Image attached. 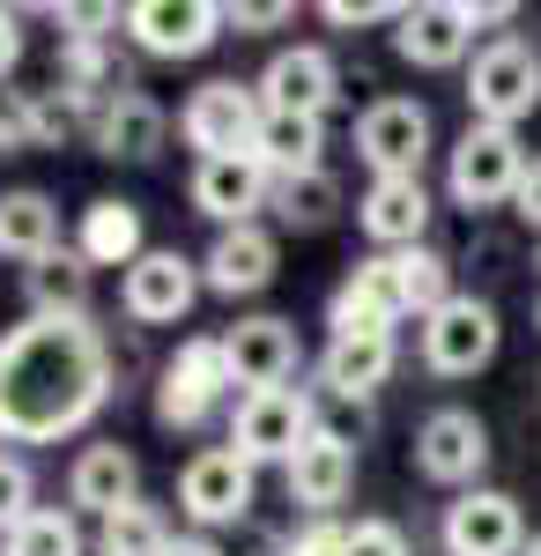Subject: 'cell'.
<instances>
[{
    "label": "cell",
    "instance_id": "6da1fadb",
    "mask_svg": "<svg viewBox=\"0 0 541 556\" xmlns=\"http://www.w3.org/2000/svg\"><path fill=\"white\" fill-rule=\"evenodd\" d=\"M112 401V342L89 312H30L0 334V445H52Z\"/></svg>",
    "mask_w": 541,
    "mask_h": 556
},
{
    "label": "cell",
    "instance_id": "7a4b0ae2",
    "mask_svg": "<svg viewBox=\"0 0 541 556\" xmlns=\"http://www.w3.org/2000/svg\"><path fill=\"white\" fill-rule=\"evenodd\" d=\"M541 104V52L527 38H490L475 60H467V119L475 127H519Z\"/></svg>",
    "mask_w": 541,
    "mask_h": 556
},
{
    "label": "cell",
    "instance_id": "3957f363",
    "mask_svg": "<svg viewBox=\"0 0 541 556\" xmlns=\"http://www.w3.org/2000/svg\"><path fill=\"white\" fill-rule=\"evenodd\" d=\"M519 178H527V149H519V134L504 127H475L453 141V156H445V193H453V208L482 215V208H512L519 201Z\"/></svg>",
    "mask_w": 541,
    "mask_h": 556
},
{
    "label": "cell",
    "instance_id": "277c9868",
    "mask_svg": "<svg viewBox=\"0 0 541 556\" xmlns=\"http://www.w3.org/2000/svg\"><path fill=\"white\" fill-rule=\"evenodd\" d=\"M312 438H319V408H312V393H297V386L246 393L238 416H230V453L252 460V468H290Z\"/></svg>",
    "mask_w": 541,
    "mask_h": 556
},
{
    "label": "cell",
    "instance_id": "5b68a950",
    "mask_svg": "<svg viewBox=\"0 0 541 556\" xmlns=\"http://www.w3.org/2000/svg\"><path fill=\"white\" fill-rule=\"evenodd\" d=\"M408 319V290H401V253L356 260V275L334 290L327 304V342H393V327Z\"/></svg>",
    "mask_w": 541,
    "mask_h": 556
},
{
    "label": "cell",
    "instance_id": "8992f818",
    "mask_svg": "<svg viewBox=\"0 0 541 556\" xmlns=\"http://www.w3.org/2000/svg\"><path fill=\"white\" fill-rule=\"evenodd\" d=\"M260 119H267L260 89L238 83V75H215V83H201L186 97L178 134H186V149H201V164H209V156H246L252 141H260Z\"/></svg>",
    "mask_w": 541,
    "mask_h": 556
},
{
    "label": "cell",
    "instance_id": "52a82bcc",
    "mask_svg": "<svg viewBox=\"0 0 541 556\" xmlns=\"http://www.w3.org/2000/svg\"><path fill=\"white\" fill-rule=\"evenodd\" d=\"M356 156L372 164V178H423L430 156V104L423 97H378L356 112Z\"/></svg>",
    "mask_w": 541,
    "mask_h": 556
},
{
    "label": "cell",
    "instance_id": "ba28073f",
    "mask_svg": "<svg viewBox=\"0 0 541 556\" xmlns=\"http://www.w3.org/2000/svg\"><path fill=\"white\" fill-rule=\"evenodd\" d=\"M504 327H498V304L490 298H453L423 319V364L438 379H475L490 356H498Z\"/></svg>",
    "mask_w": 541,
    "mask_h": 556
},
{
    "label": "cell",
    "instance_id": "9c48e42d",
    "mask_svg": "<svg viewBox=\"0 0 541 556\" xmlns=\"http://www.w3.org/2000/svg\"><path fill=\"white\" fill-rule=\"evenodd\" d=\"M193 298H201V260L171 253V245H149L119 275V304L134 327H178L193 312Z\"/></svg>",
    "mask_w": 541,
    "mask_h": 556
},
{
    "label": "cell",
    "instance_id": "30bf717a",
    "mask_svg": "<svg viewBox=\"0 0 541 556\" xmlns=\"http://www.w3.org/2000/svg\"><path fill=\"white\" fill-rule=\"evenodd\" d=\"M223 8L215 0H134L126 8V38L141 45L149 60H201L223 38Z\"/></svg>",
    "mask_w": 541,
    "mask_h": 556
},
{
    "label": "cell",
    "instance_id": "8fae6325",
    "mask_svg": "<svg viewBox=\"0 0 541 556\" xmlns=\"http://www.w3.org/2000/svg\"><path fill=\"white\" fill-rule=\"evenodd\" d=\"M490 468V424L475 408H438L416 430V475L445 490H475V475Z\"/></svg>",
    "mask_w": 541,
    "mask_h": 556
},
{
    "label": "cell",
    "instance_id": "7c38bea8",
    "mask_svg": "<svg viewBox=\"0 0 541 556\" xmlns=\"http://www.w3.org/2000/svg\"><path fill=\"white\" fill-rule=\"evenodd\" d=\"M445 556H527V519L504 490H460L445 505Z\"/></svg>",
    "mask_w": 541,
    "mask_h": 556
},
{
    "label": "cell",
    "instance_id": "4fadbf2b",
    "mask_svg": "<svg viewBox=\"0 0 541 556\" xmlns=\"http://www.w3.org/2000/svg\"><path fill=\"white\" fill-rule=\"evenodd\" d=\"M178 513L193 527H238L252 513V460H238L230 445L193 453L186 475H178Z\"/></svg>",
    "mask_w": 541,
    "mask_h": 556
},
{
    "label": "cell",
    "instance_id": "5bb4252c",
    "mask_svg": "<svg viewBox=\"0 0 541 556\" xmlns=\"http://www.w3.org/2000/svg\"><path fill=\"white\" fill-rule=\"evenodd\" d=\"M193 208L209 215L215 230H238V223H252V215L275 201V172L260 164V156H209V164H193Z\"/></svg>",
    "mask_w": 541,
    "mask_h": 556
},
{
    "label": "cell",
    "instance_id": "9a60e30c",
    "mask_svg": "<svg viewBox=\"0 0 541 556\" xmlns=\"http://www.w3.org/2000/svg\"><path fill=\"white\" fill-rule=\"evenodd\" d=\"M475 8L467 0H416L401 23H393V52L408 67H460L475 52Z\"/></svg>",
    "mask_w": 541,
    "mask_h": 556
},
{
    "label": "cell",
    "instance_id": "2e32d148",
    "mask_svg": "<svg viewBox=\"0 0 541 556\" xmlns=\"http://www.w3.org/2000/svg\"><path fill=\"white\" fill-rule=\"evenodd\" d=\"M223 356H230V386H246V393H275V386L297 379V327H290V319H275V312L238 319V327L223 334Z\"/></svg>",
    "mask_w": 541,
    "mask_h": 556
},
{
    "label": "cell",
    "instance_id": "e0dca14e",
    "mask_svg": "<svg viewBox=\"0 0 541 556\" xmlns=\"http://www.w3.org/2000/svg\"><path fill=\"white\" fill-rule=\"evenodd\" d=\"M430 215L438 208H430V186L423 178H372L364 201H356V223H364V238H372L378 253H416Z\"/></svg>",
    "mask_w": 541,
    "mask_h": 556
},
{
    "label": "cell",
    "instance_id": "ac0fdd59",
    "mask_svg": "<svg viewBox=\"0 0 541 556\" xmlns=\"http://www.w3.org/2000/svg\"><path fill=\"white\" fill-rule=\"evenodd\" d=\"M275 260H282V245H275V230H260V223L215 230L209 260H201V290H215V298H260V290L275 282Z\"/></svg>",
    "mask_w": 541,
    "mask_h": 556
},
{
    "label": "cell",
    "instance_id": "d6986e66",
    "mask_svg": "<svg viewBox=\"0 0 541 556\" xmlns=\"http://www.w3.org/2000/svg\"><path fill=\"white\" fill-rule=\"evenodd\" d=\"M260 104L267 112H304V119H319L334 104V89H341V75H334V60L319 52V45H290V52H275L267 60V75H260Z\"/></svg>",
    "mask_w": 541,
    "mask_h": 556
},
{
    "label": "cell",
    "instance_id": "ffe728a7",
    "mask_svg": "<svg viewBox=\"0 0 541 556\" xmlns=\"http://www.w3.org/2000/svg\"><path fill=\"white\" fill-rule=\"evenodd\" d=\"M282 475H290V497H297V505H304L312 519H327L334 505L349 497V482H356V445H349L341 430H319V438H312Z\"/></svg>",
    "mask_w": 541,
    "mask_h": 556
},
{
    "label": "cell",
    "instance_id": "44dd1931",
    "mask_svg": "<svg viewBox=\"0 0 541 556\" xmlns=\"http://www.w3.org/2000/svg\"><path fill=\"white\" fill-rule=\"evenodd\" d=\"M164 104L156 97H141V89H119L97 119H89V141L104 149V156H119V164H149L156 149H164Z\"/></svg>",
    "mask_w": 541,
    "mask_h": 556
},
{
    "label": "cell",
    "instance_id": "7402d4cb",
    "mask_svg": "<svg viewBox=\"0 0 541 556\" xmlns=\"http://www.w3.org/2000/svg\"><path fill=\"white\" fill-rule=\"evenodd\" d=\"M67 497H75L83 513L112 519L119 505L141 497V460H134L126 445H83V453H75V468H67Z\"/></svg>",
    "mask_w": 541,
    "mask_h": 556
},
{
    "label": "cell",
    "instance_id": "603a6c76",
    "mask_svg": "<svg viewBox=\"0 0 541 556\" xmlns=\"http://www.w3.org/2000/svg\"><path fill=\"white\" fill-rule=\"evenodd\" d=\"M0 253L38 267L45 253H60V201L38 193V186H15L0 193Z\"/></svg>",
    "mask_w": 541,
    "mask_h": 556
},
{
    "label": "cell",
    "instance_id": "cb8c5ba5",
    "mask_svg": "<svg viewBox=\"0 0 541 556\" xmlns=\"http://www.w3.org/2000/svg\"><path fill=\"white\" fill-rule=\"evenodd\" d=\"M75 253L89 260V267H134V260L149 253L141 245V208L134 201H89L83 208V230H75Z\"/></svg>",
    "mask_w": 541,
    "mask_h": 556
},
{
    "label": "cell",
    "instance_id": "d4e9b609",
    "mask_svg": "<svg viewBox=\"0 0 541 556\" xmlns=\"http://www.w3.org/2000/svg\"><path fill=\"white\" fill-rule=\"evenodd\" d=\"M319 149H327V127H319V119H304V112H267V119H260V141H252V156H260L275 178L327 172V164H319Z\"/></svg>",
    "mask_w": 541,
    "mask_h": 556
},
{
    "label": "cell",
    "instance_id": "484cf974",
    "mask_svg": "<svg viewBox=\"0 0 541 556\" xmlns=\"http://www.w3.org/2000/svg\"><path fill=\"white\" fill-rule=\"evenodd\" d=\"M393 364H401L393 342H327V356H319V386H327L334 401H372L378 386L393 379Z\"/></svg>",
    "mask_w": 541,
    "mask_h": 556
},
{
    "label": "cell",
    "instance_id": "4316f807",
    "mask_svg": "<svg viewBox=\"0 0 541 556\" xmlns=\"http://www.w3.org/2000/svg\"><path fill=\"white\" fill-rule=\"evenodd\" d=\"M23 298H30V312H52V319L89 312V260L75 253V245L45 253L38 267H23Z\"/></svg>",
    "mask_w": 541,
    "mask_h": 556
},
{
    "label": "cell",
    "instance_id": "83f0119b",
    "mask_svg": "<svg viewBox=\"0 0 541 556\" xmlns=\"http://www.w3.org/2000/svg\"><path fill=\"white\" fill-rule=\"evenodd\" d=\"M267 208L282 215L290 230H327L341 215V178L334 172H304V178H275V201Z\"/></svg>",
    "mask_w": 541,
    "mask_h": 556
},
{
    "label": "cell",
    "instance_id": "f1b7e54d",
    "mask_svg": "<svg viewBox=\"0 0 541 556\" xmlns=\"http://www.w3.org/2000/svg\"><path fill=\"white\" fill-rule=\"evenodd\" d=\"M171 542H178V534L164 527V513L134 497V505H119V513L104 519V534H97V556H164Z\"/></svg>",
    "mask_w": 541,
    "mask_h": 556
},
{
    "label": "cell",
    "instance_id": "f546056e",
    "mask_svg": "<svg viewBox=\"0 0 541 556\" xmlns=\"http://www.w3.org/2000/svg\"><path fill=\"white\" fill-rule=\"evenodd\" d=\"M0 556H83V527H75V513H60V505H38L23 527L0 534Z\"/></svg>",
    "mask_w": 541,
    "mask_h": 556
},
{
    "label": "cell",
    "instance_id": "4dcf8cb0",
    "mask_svg": "<svg viewBox=\"0 0 541 556\" xmlns=\"http://www.w3.org/2000/svg\"><path fill=\"white\" fill-rule=\"evenodd\" d=\"M401 290H408V319H430L438 304H453V260L416 245V253H401Z\"/></svg>",
    "mask_w": 541,
    "mask_h": 556
},
{
    "label": "cell",
    "instance_id": "1f68e13d",
    "mask_svg": "<svg viewBox=\"0 0 541 556\" xmlns=\"http://www.w3.org/2000/svg\"><path fill=\"white\" fill-rule=\"evenodd\" d=\"M164 379H178V386H193V393H209V401H223V393H230L223 334H193V342H178V356L164 364Z\"/></svg>",
    "mask_w": 541,
    "mask_h": 556
},
{
    "label": "cell",
    "instance_id": "d6a6232c",
    "mask_svg": "<svg viewBox=\"0 0 541 556\" xmlns=\"http://www.w3.org/2000/svg\"><path fill=\"white\" fill-rule=\"evenodd\" d=\"M23 149H38V97L0 89V156H23Z\"/></svg>",
    "mask_w": 541,
    "mask_h": 556
},
{
    "label": "cell",
    "instance_id": "836d02e7",
    "mask_svg": "<svg viewBox=\"0 0 541 556\" xmlns=\"http://www.w3.org/2000/svg\"><path fill=\"white\" fill-rule=\"evenodd\" d=\"M209 393H193V386H178V379H156V424L164 430H201L209 424Z\"/></svg>",
    "mask_w": 541,
    "mask_h": 556
},
{
    "label": "cell",
    "instance_id": "e575fe53",
    "mask_svg": "<svg viewBox=\"0 0 541 556\" xmlns=\"http://www.w3.org/2000/svg\"><path fill=\"white\" fill-rule=\"evenodd\" d=\"M30 513H38V505H30V468H23L15 453H0V534L23 527Z\"/></svg>",
    "mask_w": 541,
    "mask_h": 556
},
{
    "label": "cell",
    "instance_id": "d590c367",
    "mask_svg": "<svg viewBox=\"0 0 541 556\" xmlns=\"http://www.w3.org/2000/svg\"><path fill=\"white\" fill-rule=\"evenodd\" d=\"M52 23L67 30V45H104V30H119V8H52Z\"/></svg>",
    "mask_w": 541,
    "mask_h": 556
},
{
    "label": "cell",
    "instance_id": "8d00e7d4",
    "mask_svg": "<svg viewBox=\"0 0 541 556\" xmlns=\"http://www.w3.org/2000/svg\"><path fill=\"white\" fill-rule=\"evenodd\" d=\"M349 556H408V534L393 519H356L349 527Z\"/></svg>",
    "mask_w": 541,
    "mask_h": 556
},
{
    "label": "cell",
    "instance_id": "74e56055",
    "mask_svg": "<svg viewBox=\"0 0 541 556\" xmlns=\"http://www.w3.org/2000/svg\"><path fill=\"white\" fill-rule=\"evenodd\" d=\"M282 556H349V527H341V519H312L304 534H290Z\"/></svg>",
    "mask_w": 541,
    "mask_h": 556
},
{
    "label": "cell",
    "instance_id": "f35d334b",
    "mask_svg": "<svg viewBox=\"0 0 541 556\" xmlns=\"http://www.w3.org/2000/svg\"><path fill=\"white\" fill-rule=\"evenodd\" d=\"M408 8H386V0H327L334 30H364V23H401Z\"/></svg>",
    "mask_w": 541,
    "mask_h": 556
},
{
    "label": "cell",
    "instance_id": "ab89813d",
    "mask_svg": "<svg viewBox=\"0 0 541 556\" xmlns=\"http://www.w3.org/2000/svg\"><path fill=\"white\" fill-rule=\"evenodd\" d=\"M223 23H230L238 38H260V30L290 23V8H282V0H267V8H246V0H238V8H223Z\"/></svg>",
    "mask_w": 541,
    "mask_h": 556
},
{
    "label": "cell",
    "instance_id": "60d3db41",
    "mask_svg": "<svg viewBox=\"0 0 541 556\" xmlns=\"http://www.w3.org/2000/svg\"><path fill=\"white\" fill-rule=\"evenodd\" d=\"M512 208L541 230V156H527V178H519V201H512Z\"/></svg>",
    "mask_w": 541,
    "mask_h": 556
},
{
    "label": "cell",
    "instance_id": "b9f144b4",
    "mask_svg": "<svg viewBox=\"0 0 541 556\" xmlns=\"http://www.w3.org/2000/svg\"><path fill=\"white\" fill-rule=\"evenodd\" d=\"M23 60V23H15V8H0V75Z\"/></svg>",
    "mask_w": 541,
    "mask_h": 556
},
{
    "label": "cell",
    "instance_id": "7bdbcfd3",
    "mask_svg": "<svg viewBox=\"0 0 541 556\" xmlns=\"http://www.w3.org/2000/svg\"><path fill=\"white\" fill-rule=\"evenodd\" d=\"M164 556H223V549H215L209 534H178V542H171V549H164Z\"/></svg>",
    "mask_w": 541,
    "mask_h": 556
},
{
    "label": "cell",
    "instance_id": "ee69618b",
    "mask_svg": "<svg viewBox=\"0 0 541 556\" xmlns=\"http://www.w3.org/2000/svg\"><path fill=\"white\" fill-rule=\"evenodd\" d=\"M527 556H541V534H534V542H527Z\"/></svg>",
    "mask_w": 541,
    "mask_h": 556
}]
</instances>
